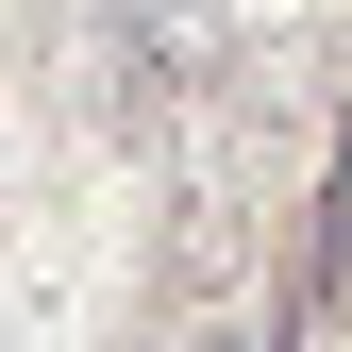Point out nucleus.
<instances>
[{
  "label": "nucleus",
  "instance_id": "1",
  "mask_svg": "<svg viewBox=\"0 0 352 352\" xmlns=\"http://www.w3.org/2000/svg\"><path fill=\"white\" fill-rule=\"evenodd\" d=\"M168 352H252V319H235V302H185V319H168Z\"/></svg>",
  "mask_w": 352,
  "mask_h": 352
}]
</instances>
